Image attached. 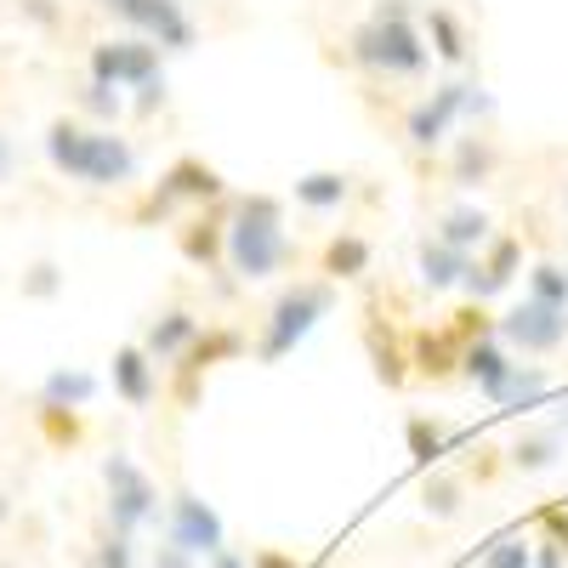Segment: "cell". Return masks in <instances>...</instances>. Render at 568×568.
Listing matches in <instances>:
<instances>
[{
    "instance_id": "42",
    "label": "cell",
    "mask_w": 568,
    "mask_h": 568,
    "mask_svg": "<svg viewBox=\"0 0 568 568\" xmlns=\"http://www.w3.org/2000/svg\"><path fill=\"white\" fill-rule=\"evenodd\" d=\"M535 568H568V557H562V546H557L551 535L535 540Z\"/></svg>"
},
{
    "instance_id": "9",
    "label": "cell",
    "mask_w": 568,
    "mask_h": 568,
    "mask_svg": "<svg viewBox=\"0 0 568 568\" xmlns=\"http://www.w3.org/2000/svg\"><path fill=\"white\" fill-rule=\"evenodd\" d=\"M103 7L142 40H154L160 52H194L200 45V23L187 18L182 0H103Z\"/></svg>"
},
{
    "instance_id": "4",
    "label": "cell",
    "mask_w": 568,
    "mask_h": 568,
    "mask_svg": "<svg viewBox=\"0 0 568 568\" xmlns=\"http://www.w3.org/2000/svg\"><path fill=\"white\" fill-rule=\"evenodd\" d=\"M342 302V284L324 278V273H307V278H291L284 291L273 296V307L262 313V336H256V364H284L313 329L318 318H329Z\"/></svg>"
},
{
    "instance_id": "8",
    "label": "cell",
    "mask_w": 568,
    "mask_h": 568,
    "mask_svg": "<svg viewBox=\"0 0 568 568\" xmlns=\"http://www.w3.org/2000/svg\"><path fill=\"white\" fill-rule=\"evenodd\" d=\"M103 484H109V524H114V529L136 535V529L160 524V489H154V478H149V471H142L125 449H114V455L103 460Z\"/></svg>"
},
{
    "instance_id": "40",
    "label": "cell",
    "mask_w": 568,
    "mask_h": 568,
    "mask_svg": "<svg viewBox=\"0 0 568 568\" xmlns=\"http://www.w3.org/2000/svg\"><path fill=\"white\" fill-rule=\"evenodd\" d=\"M500 449H489V444H478V460L466 466V484H495V471H500V460H495Z\"/></svg>"
},
{
    "instance_id": "15",
    "label": "cell",
    "mask_w": 568,
    "mask_h": 568,
    "mask_svg": "<svg viewBox=\"0 0 568 568\" xmlns=\"http://www.w3.org/2000/svg\"><path fill=\"white\" fill-rule=\"evenodd\" d=\"M495 176H500V142L489 131H460L449 142V182L471 194V187H489Z\"/></svg>"
},
{
    "instance_id": "33",
    "label": "cell",
    "mask_w": 568,
    "mask_h": 568,
    "mask_svg": "<svg viewBox=\"0 0 568 568\" xmlns=\"http://www.w3.org/2000/svg\"><path fill=\"white\" fill-rule=\"evenodd\" d=\"M449 324H455V336L471 347V342H489V336H495V329H500V313H489V302H466V307L449 313Z\"/></svg>"
},
{
    "instance_id": "39",
    "label": "cell",
    "mask_w": 568,
    "mask_h": 568,
    "mask_svg": "<svg viewBox=\"0 0 568 568\" xmlns=\"http://www.w3.org/2000/svg\"><path fill=\"white\" fill-rule=\"evenodd\" d=\"M131 109H136V120H154V114L165 109V74H160V80H149V85H136Z\"/></svg>"
},
{
    "instance_id": "13",
    "label": "cell",
    "mask_w": 568,
    "mask_h": 568,
    "mask_svg": "<svg viewBox=\"0 0 568 568\" xmlns=\"http://www.w3.org/2000/svg\"><path fill=\"white\" fill-rule=\"evenodd\" d=\"M460 358H466V342L455 336L449 318H444L438 329H433V324L409 329V369L420 375V382H455Z\"/></svg>"
},
{
    "instance_id": "26",
    "label": "cell",
    "mask_w": 568,
    "mask_h": 568,
    "mask_svg": "<svg viewBox=\"0 0 568 568\" xmlns=\"http://www.w3.org/2000/svg\"><path fill=\"white\" fill-rule=\"evenodd\" d=\"M404 444H409V460L420 466V471H433V466H444V455H449V426L438 420V415H426V409H409L404 415Z\"/></svg>"
},
{
    "instance_id": "48",
    "label": "cell",
    "mask_w": 568,
    "mask_h": 568,
    "mask_svg": "<svg viewBox=\"0 0 568 568\" xmlns=\"http://www.w3.org/2000/svg\"><path fill=\"white\" fill-rule=\"evenodd\" d=\"M551 426H557V433H568V398H562V409H557V420H551Z\"/></svg>"
},
{
    "instance_id": "32",
    "label": "cell",
    "mask_w": 568,
    "mask_h": 568,
    "mask_svg": "<svg viewBox=\"0 0 568 568\" xmlns=\"http://www.w3.org/2000/svg\"><path fill=\"white\" fill-rule=\"evenodd\" d=\"M524 284H529L524 296H535V302H551V307H568V267H562V262H551V256L529 262Z\"/></svg>"
},
{
    "instance_id": "37",
    "label": "cell",
    "mask_w": 568,
    "mask_h": 568,
    "mask_svg": "<svg viewBox=\"0 0 568 568\" xmlns=\"http://www.w3.org/2000/svg\"><path fill=\"white\" fill-rule=\"evenodd\" d=\"M58 291H63V273H58V262H34V267L23 273V296L45 302V296H58Z\"/></svg>"
},
{
    "instance_id": "17",
    "label": "cell",
    "mask_w": 568,
    "mask_h": 568,
    "mask_svg": "<svg viewBox=\"0 0 568 568\" xmlns=\"http://www.w3.org/2000/svg\"><path fill=\"white\" fill-rule=\"evenodd\" d=\"M369 267H375V245H369V233H358V227H336L324 240V251H318V273L336 278V284H364Z\"/></svg>"
},
{
    "instance_id": "35",
    "label": "cell",
    "mask_w": 568,
    "mask_h": 568,
    "mask_svg": "<svg viewBox=\"0 0 568 568\" xmlns=\"http://www.w3.org/2000/svg\"><path fill=\"white\" fill-rule=\"evenodd\" d=\"M91 568H136V546H131V535L109 524V529L98 535V551H91Z\"/></svg>"
},
{
    "instance_id": "12",
    "label": "cell",
    "mask_w": 568,
    "mask_h": 568,
    "mask_svg": "<svg viewBox=\"0 0 568 568\" xmlns=\"http://www.w3.org/2000/svg\"><path fill=\"white\" fill-rule=\"evenodd\" d=\"M364 353H369V369H375V382H382L387 393H404L409 382V336H398L393 318H382V307H364Z\"/></svg>"
},
{
    "instance_id": "30",
    "label": "cell",
    "mask_w": 568,
    "mask_h": 568,
    "mask_svg": "<svg viewBox=\"0 0 568 568\" xmlns=\"http://www.w3.org/2000/svg\"><path fill=\"white\" fill-rule=\"evenodd\" d=\"M91 398H98V375L85 369H52L40 387V404H63V409H85Z\"/></svg>"
},
{
    "instance_id": "22",
    "label": "cell",
    "mask_w": 568,
    "mask_h": 568,
    "mask_svg": "<svg viewBox=\"0 0 568 568\" xmlns=\"http://www.w3.org/2000/svg\"><path fill=\"white\" fill-rule=\"evenodd\" d=\"M205 329V318L194 307H165L154 324H149V336H142V347H149L154 364H176L187 347H194V336Z\"/></svg>"
},
{
    "instance_id": "49",
    "label": "cell",
    "mask_w": 568,
    "mask_h": 568,
    "mask_svg": "<svg viewBox=\"0 0 568 568\" xmlns=\"http://www.w3.org/2000/svg\"><path fill=\"white\" fill-rule=\"evenodd\" d=\"M0 568H12V562H0Z\"/></svg>"
},
{
    "instance_id": "14",
    "label": "cell",
    "mask_w": 568,
    "mask_h": 568,
    "mask_svg": "<svg viewBox=\"0 0 568 568\" xmlns=\"http://www.w3.org/2000/svg\"><path fill=\"white\" fill-rule=\"evenodd\" d=\"M176 251L200 273H227V205H205L176 227Z\"/></svg>"
},
{
    "instance_id": "36",
    "label": "cell",
    "mask_w": 568,
    "mask_h": 568,
    "mask_svg": "<svg viewBox=\"0 0 568 568\" xmlns=\"http://www.w3.org/2000/svg\"><path fill=\"white\" fill-rule=\"evenodd\" d=\"M80 109H85V114H98V120H120L125 98H120V85H103V80H85V85H80Z\"/></svg>"
},
{
    "instance_id": "21",
    "label": "cell",
    "mask_w": 568,
    "mask_h": 568,
    "mask_svg": "<svg viewBox=\"0 0 568 568\" xmlns=\"http://www.w3.org/2000/svg\"><path fill=\"white\" fill-rule=\"evenodd\" d=\"M466 267H471V251H455V245H444L438 233H426V240L415 245V278H420L433 296H438V291H460Z\"/></svg>"
},
{
    "instance_id": "1",
    "label": "cell",
    "mask_w": 568,
    "mask_h": 568,
    "mask_svg": "<svg viewBox=\"0 0 568 568\" xmlns=\"http://www.w3.org/2000/svg\"><path fill=\"white\" fill-rule=\"evenodd\" d=\"M302 262V245L284 233L278 194H240L227 200V273L233 284H267Z\"/></svg>"
},
{
    "instance_id": "5",
    "label": "cell",
    "mask_w": 568,
    "mask_h": 568,
    "mask_svg": "<svg viewBox=\"0 0 568 568\" xmlns=\"http://www.w3.org/2000/svg\"><path fill=\"white\" fill-rule=\"evenodd\" d=\"M471 91H478V80H466V74H449L438 80L433 91H426L420 103H409L404 114V142H409V154H438L455 142V125L466 120V103H471Z\"/></svg>"
},
{
    "instance_id": "20",
    "label": "cell",
    "mask_w": 568,
    "mask_h": 568,
    "mask_svg": "<svg viewBox=\"0 0 568 568\" xmlns=\"http://www.w3.org/2000/svg\"><path fill=\"white\" fill-rule=\"evenodd\" d=\"M114 393L131 404V409H149L160 398V364L149 358V347L131 342L114 353Z\"/></svg>"
},
{
    "instance_id": "25",
    "label": "cell",
    "mask_w": 568,
    "mask_h": 568,
    "mask_svg": "<svg viewBox=\"0 0 568 568\" xmlns=\"http://www.w3.org/2000/svg\"><path fill=\"white\" fill-rule=\"evenodd\" d=\"M557 460H562V433L557 426H524V433L511 438V449H506V466L529 471V478L535 471H551Z\"/></svg>"
},
{
    "instance_id": "27",
    "label": "cell",
    "mask_w": 568,
    "mask_h": 568,
    "mask_svg": "<svg viewBox=\"0 0 568 568\" xmlns=\"http://www.w3.org/2000/svg\"><path fill=\"white\" fill-rule=\"evenodd\" d=\"M420 511L433 517V524H455V517L466 511V478H455V471H444V466L420 471Z\"/></svg>"
},
{
    "instance_id": "28",
    "label": "cell",
    "mask_w": 568,
    "mask_h": 568,
    "mask_svg": "<svg viewBox=\"0 0 568 568\" xmlns=\"http://www.w3.org/2000/svg\"><path fill=\"white\" fill-rule=\"evenodd\" d=\"M478 262H484V273L495 278V291L506 296V291H511V278H517V273H529V267H524V233H495V240L478 251Z\"/></svg>"
},
{
    "instance_id": "43",
    "label": "cell",
    "mask_w": 568,
    "mask_h": 568,
    "mask_svg": "<svg viewBox=\"0 0 568 568\" xmlns=\"http://www.w3.org/2000/svg\"><path fill=\"white\" fill-rule=\"evenodd\" d=\"M194 562H200L194 551H182V546H171V540L154 551V568H194Z\"/></svg>"
},
{
    "instance_id": "19",
    "label": "cell",
    "mask_w": 568,
    "mask_h": 568,
    "mask_svg": "<svg viewBox=\"0 0 568 568\" xmlns=\"http://www.w3.org/2000/svg\"><path fill=\"white\" fill-rule=\"evenodd\" d=\"M511 369H517V353H511L500 336H489V342H471V347H466V358H460V375H466V382L478 387L489 404H500V398H506Z\"/></svg>"
},
{
    "instance_id": "47",
    "label": "cell",
    "mask_w": 568,
    "mask_h": 568,
    "mask_svg": "<svg viewBox=\"0 0 568 568\" xmlns=\"http://www.w3.org/2000/svg\"><path fill=\"white\" fill-rule=\"evenodd\" d=\"M7 517H12V495H7V489H0V524H7Z\"/></svg>"
},
{
    "instance_id": "34",
    "label": "cell",
    "mask_w": 568,
    "mask_h": 568,
    "mask_svg": "<svg viewBox=\"0 0 568 568\" xmlns=\"http://www.w3.org/2000/svg\"><path fill=\"white\" fill-rule=\"evenodd\" d=\"M40 426H45V438H52V449H74L80 444V409H63V404H40Z\"/></svg>"
},
{
    "instance_id": "24",
    "label": "cell",
    "mask_w": 568,
    "mask_h": 568,
    "mask_svg": "<svg viewBox=\"0 0 568 568\" xmlns=\"http://www.w3.org/2000/svg\"><path fill=\"white\" fill-rule=\"evenodd\" d=\"M438 240L444 245H455V251H471V256H478L489 240H495V216L484 211V205H449L444 216H438Z\"/></svg>"
},
{
    "instance_id": "44",
    "label": "cell",
    "mask_w": 568,
    "mask_h": 568,
    "mask_svg": "<svg viewBox=\"0 0 568 568\" xmlns=\"http://www.w3.org/2000/svg\"><path fill=\"white\" fill-rule=\"evenodd\" d=\"M205 568H251V557H245V551H233V546H222L216 557H205Z\"/></svg>"
},
{
    "instance_id": "41",
    "label": "cell",
    "mask_w": 568,
    "mask_h": 568,
    "mask_svg": "<svg viewBox=\"0 0 568 568\" xmlns=\"http://www.w3.org/2000/svg\"><path fill=\"white\" fill-rule=\"evenodd\" d=\"M251 568H313V562H296L291 551H278V546H256L251 551Z\"/></svg>"
},
{
    "instance_id": "29",
    "label": "cell",
    "mask_w": 568,
    "mask_h": 568,
    "mask_svg": "<svg viewBox=\"0 0 568 568\" xmlns=\"http://www.w3.org/2000/svg\"><path fill=\"white\" fill-rule=\"evenodd\" d=\"M546 393H551V369H546V364H524V358H517V369H511V382H506L500 409H511V415L540 409V404H546Z\"/></svg>"
},
{
    "instance_id": "23",
    "label": "cell",
    "mask_w": 568,
    "mask_h": 568,
    "mask_svg": "<svg viewBox=\"0 0 568 568\" xmlns=\"http://www.w3.org/2000/svg\"><path fill=\"white\" fill-rule=\"evenodd\" d=\"M291 200H296L307 216H336V211H347V200H353V176H347V171H302V176L291 182Z\"/></svg>"
},
{
    "instance_id": "2",
    "label": "cell",
    "mask_w": 568,
    "mask_h": 568,
    "mask_svg": "<svg viewBox=\"0 0 568 568\" xmlns=\"http://www.w3.org/2000/svg\"><path fill=\"white\" fill-rule=\"evenodd\" d=\"M45 160L58 176L80 187H125L136 182V149L114 125H80V120H52L45 125Z\"/></svg>"
},
{
    "instance_id": "11",
    "label": "cell",
    "mask_w": 568,
    "mask_h": 568,
    "mask_svg": "<svg viewBox=\"0 0 568 568\" xmlns=\"http://www.w3.org/2000/svg\"><path fill=\"white\" fill-rule=\"evenodd\" d=\"M165 540L182 546V551H194V557H216L227 546V524L216 517V506L200 500L194 489H171V500H165Z\"/></svg>"
},
{
    "instance_id": "6",
    "label": "cell",
    "mask_w": 568,
    "mask_h": 568,
    "mask_svg": "<svg viewBox=\"0 0 568 568\" xmlns=\"http://www.w3.org/2000/svg\"><path fill=\"white\" fill-rule=\"evenodd\" d=\"M245 353H256V342L245 336L240 324H205L200 336H194V347H187V353L171 364V398H176V409H200L205 375H211L216 364L245 358Z\"/></svg>"
},
{
    "instance_id": "38",
    "label": "cell",
    "mask_w": 568,
    "mask_h": 568,
    "mask_svg": "<svg viewBox=\"0 0 568 568\" xmlns=\"http://www.w3.org/2000/svg\"><path fill=\"white\" fill-rule=\"evenodd\" d=\"M535 529L551 535V540L562 546V557H568V506H540V511H535Z\"/></svg>"
},
{
    "instance_id": "16",
    "label": "cell",
    "mask_w": 568,
    "mask_h": 568,
    "mask_svg": "<svg viewBox=\"0 0 568 568\" xmlns=\"http://www.w3.org/2000/svg\"><path fill=\"white\" fill-rule=\"evenodd\" d=\"M171 194L182 200V205H227L233 194H227V176L211 165V160H200V154H176L171 165H165V176H160Z\"/></svg>"
},
{
    "instance_id": "18",
    "label": "cell",
    "mask_w": 568,
    "mask_h": 568,
    "mask_svg": "<svg viewBox=\"0 0 568 568\" xmlns=\"http://www.w3.org/2000/svg\"><path fill=\"white\" fill-rule=\"evenodd\" d=\"M420 34H426V45H433L438 63H449V69L471 63V29H466V18L449 7V0H433V7L420 12Z\"/></svg>"
},
{
    "instance_id": "46",
    "label": "cell",
    "mask_w": 568,
    "mask_h": 568,
    "mask_svg": "<svg viewBox=\"0 0 568 568\" xmlns=\"http://www.w3.org/2000/svg\"><path fill=\"white\" fill-rule=\"evenodd\" d=\"M0 176H12V142L0 136Z\"/></svg>"
},
{
    "instance_id": "10",
    "label": "cell",
    "mask_w": 568,
    "mask_h": 568,
    "mask_svg": "<svg viewBox=\"0 0 568 568\" xmlns=\"http://www.w3.org/2000/svg\"><path fill=\"white\" fill-rule=\"evenodd\" d=\"M160 45L154 40H142V34H125V40H98L91 45V80H103V85H120V91H136V85H149L160 80Z\"/></svg>"
},
{
    "instance_id": "31",
    "label": "cell",
    "mask_w": 568,
    "mask_h": 568,
    "mask_svg": "<svg viewBox=\"0 0 568 568\" xmlns=\"http://www.w3.org/2000/svg\"><path fill=\"white\" fill-rule=\"evenodd\" d=\"M478 568H535V540H529L524 529H500V535L484 546Z\"/></svg>"
},
{
    "instance_id": "45",
    "label": "cell",
    "mask_w": 568,
    "mask_h": 568,
    "mask_svg": "<svg viewBox=\"0 0 568 568\" xmlns=\"http://www.w3.org/2000/svg\"><path fill=\"white\" fill-rule=\"evenodd\" d=\"M369 12H375V18H415V7H409V0H375Z\"/></svg>"
},
{
    "instance_id": "7",
    "label": "cell",
    "mask_w": 568,
    "mask_h": 568,
    "mask_svg": "<svg viewBox=\"0 0 568 568\" xmlns=\"http://www.w3.org/2000/svg\"><path fill=\"white\" fill-rule=\"evenodd\" d=\"M495 336H500L517 358H551V353L568 347V307H551V302L524 296V302H511V307L500 313Z\"/></svg>"
},
{
    "instance_id": "3",
    "label": "cell",
    "mask_w": 568,
    "mask_h": 568,
    "mask_svg": "<svg viewBox=\"0 0 568 568\" xmlns=\"http://www.w3.org/2000/svg\"><path fill=\"white\" fill-rule=\"evenodd\" d=\"M347 63L369 80H426L433 45L420 34V18H364L347 29Z\"/></svg>"
}]
</instances>
